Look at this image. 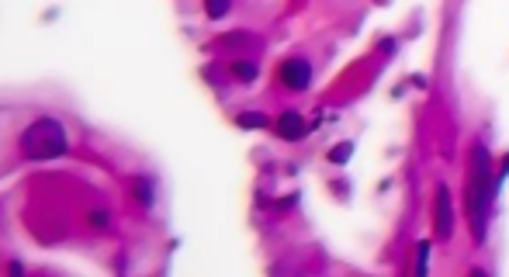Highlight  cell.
<instances>
[{"mask_svg":"<svg viewBox=\"0 0 509 277\" xmlns=\"http://www.w3.org/2000/svg\"><path fill=\"white\" fill-rule=\"evenodd\" d=\"M492 167H489V149L475 146L471 153V181H468V208H471V232L485 239V222H489V204H492Z\"/></svg>","mask_w":509,"mask_h":277,"instance_id":"cell-1","label":"cell"},{"mask_svg":"<svg viewBox=\"0 0 509 277\" xmlns=\"http://www.w3.org/2000/svg\"><path fill=\"white\" fill-rule=\"evenodd\" d=\"M21 156L24 160H59L70 149V132L56 118H35L21 132Z\"/></svg>","mask_w":509,"mask_h":277,"instance_id":"cell-2","label":"cell"},{"mask_svg":"<svg viewBox=\"0 0 509 277\" xmlns=\"http://www.w3.org/2000/svg\"><path fill=\"white\" fill-rule=\"evenodd\" d=\"M278 80H281L288 91H305L308 84H312V66H308V59H302V56L284 59V63L278 66Z\"/></svg>","mask_w":509,"mask_h":277,"instance_id":"cell-3","label":"cell"},{"mask_svg":"<svg viewBox=\"0 0 509 277\" xmlns=\"http://www.w3.org/2000/svg\"><path fill=\"white\" fill-rule=\"evenodd\" d=\"M436 222V236L440 239H450V232H454V204H450V190H447V184L436 187V215H433Z\"/></svg>","mask_w":509,"mask_h":277,"instance_id":"cell-4","label":"cell"},{"mask_svg":"<svg viewBox=\"0 0 509 277\" xmlns=\"http://www.w3.org/2000/svg\"><path fill=\"white\" fill-rule=\"evenodd\" d=\"M305 132H308V125L298 111H284V114L278 118V135H281V139L298 142V139H305Z\"/></svg>","mask_w":509,"mask_h":277,"instance_id":"cell-5","label":"cell"},{"mask_svg":"<svg viewBox=\"0 0 509 277\" xmlns=\"http://www.w3.org/2000/svg\"><path fill=\"white\" fill-rule=\"evenodd\" d=\"M236 125H239V128H267V125H271V118H267V114H260V111H246V114H239V118H236Z\"/></svg>","mask_w":509,"mask_h":277,"instance_id":"cell-6","label":"cell"},{"mask_svg":"<svg viewBox=\"0 0 509 277\" xmlns=\"http://www.w3.org/2000/svg\"><path fill=\"white\" fill-rule=\"evenodd\" d=\"M132 194L139 197V204H153V181H146V177H139V181H132Z\"/></svg>","mask_w":509,"mask_h":277,"instance_id":"cell-7","label":"cell"},{"mask_svg":"<svg viewBox=\"0 0 509 277\" xmlns=\"http://www.w3.org/2000/svg\"><path fill=\"white\" fill-rule=\"evenodd\" d=\"M232 73L239 77V80H257V63H246V59H239V63H232Z\"/></svg>","mask_w":509,"mask_h":277,"instance_id":"cell-8","label":"cell"},{"mask_svg":"<svg viewBox=\"0 0 509 277\" xmlns=\"http://www.w3.org/2000/svg\"><path fill=\"white\" fill-rule=\"evenodd\" d=\"M354 156V142H343V146H333L329 149V163H347Z\"/></svg>","mask_w":509,"mask_h":277,"instance_id":"cell-9","label":"cell"},{"mask_svg":"<svg viewBox=\"0 0 509 277\" xmlns=\"http://www.w3.org/2000/svg\"><path fill=\"white\" fill-rule=\"evenodd\" d=\"M229 7H232V0H204L208 17H225V14H229Z\"/></svg>","mask_w":509,"mask_h":277,"instance_id":"cell-10","label":"cell"},{"mask_svg":"<svg viewBox=\"0 0 509 277\" xmlns=\"http://www.w3.org/2000/svg\"><path fill=\"white\" fill-rule=\"evenodd\" d=\"M91 225H94V229H104V225H107V211H91Z\"/></svg>","mask_w":509,"mask_h":277,"instance_id":"cell-11","label":"cell"},{"mask_svg":"<svg viewBox=\"0 0 509 277\" xmlns=\"http://www.w3.org/2000/svg\"><path fill=\"white\" fill-rule=\"evenodd\" d=\"M426 257H430V243H419V271H426Z\"/></svg>","mask_w":509,"mask_h":277,"instance_id":"cell-12","label":"cell"},{"mask_svg":"<svg viewBox=\"0 0 509 277\" xmlns=\"http://www.w3.org/2000/svg\"><path fill=\"white\" fill-rule=\"evenodd\" d=\"M506 174H509V156L503 160V167H499V177H506Z\"/></svg>","mask_w":509,"mask_h":277,"instance_id":"cell-13","label":"cell"}]
</instances>
